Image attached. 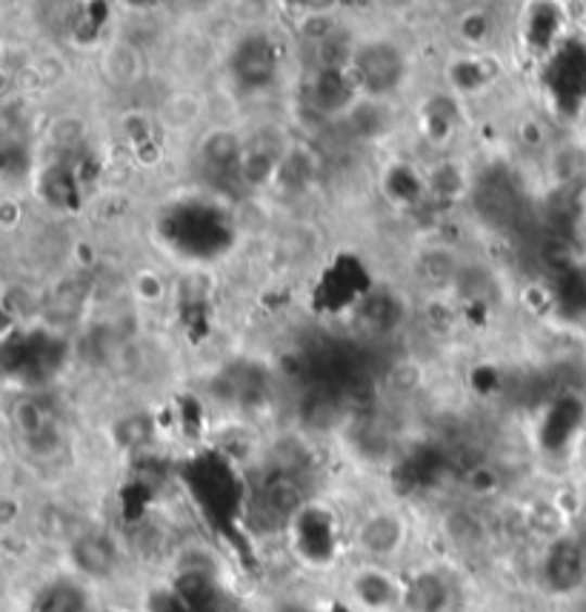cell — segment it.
Returning a JSON list of instances; mask_svg holds the SVG:
<instances>
[{
  "label": "cell",
  "instance_id": "cell-1",
  "mask_svg": "<svg viewBox=\"0 0 586 612\" xmlns=\"http://www.w3.org/2000/svg\"><path fill=\"white\" fill-rule=\"evenodd\" d=\"M286 550L292 552L295 564H301L309 573H327L337 566L344 547L349 541L344 521L327 501L309 498L283 526Z\"/></svg>",
  "mask_w": 586,
  "mask_h": 612
},
{
  "label": "cell",
  "instance_id": "cell-2",
  "mask_svg": "<svg viewBox=\"0 0 586 612\" xmlns=\"http://www.w3.org/2000/svg\"><path fill=\"white\" fill-rule=\"evenodd\" d=\"M412 524L395 507H372L349 530V547L358 561L392 564L409 550Z\"/></svg>",
  "mask_w": 586,
  "mask_h": 612
},
{
  "label": "cell",
  "instance_id": "cell-3",
  "mask_svg": "<svg viewBox=\"0 0 586 612\" xmlns=\"http://www.w3.org/2000/svg\"><path fill=\"white\" fill-rule=\"evenodd\" d=\"M341 587L358 612H407V575L395 573L392 564L355 561Z\"/></svg>",
  "mask_w": 586,
  "mask_h": 612
},
{
  "label": "cell",
  "instance_id": "cell-4",
  "mask_svg": "<svg viewBox=\"0 0 586 612\" xmlns=\"http://www.w3.org/2000/svg\"><path fill=\"white\" fill-rule=\"evenodd\" d=\"M540 584L549 596L572 598L584 596L586 589V541L578 535H558L547 544L538 564Z\"/></svg>",
  "mask_w": 586,
  "mask_h": 612
},
{
  "label": "cell",
  "instance_id": "cell-5",
  "mask_svg": "<svg viewBox=\"0 0 586 612\" xmlns=\"http://www.w3.org/2000/svg\"><path fill=\"white\" fill-rule=\"evenodd\" d=\"M120 570V544L106 530H87L66 544V573L89 584L115 578Z\"/></svg>",
  "mask_w": 586,
  "mask_h": 612
},
{
  "label": "cell",
  "instance_id": "cell-6",
  "mask_svg": "<svg viewBox=\"0 0 586 612\" xmlns=\"http://www.w3.org/2000/svg\"><path fill=\"white\" fill-rule=\"evenodd\" d=\"M92 584L63 570L61 575L49 578L31 598V612H94Z\"/></svg>",
  "mask_w": 586,
  "mask_h": 612
},
{
  "label": "cell",
  "instance_id": "cell-7",
  "mask_svg": "<svg viewBox=\"0 0 586 612\" xmlns=\"http://www.w3.org/2000/svg\"><path fill=\"white\" fill-rule=\"evenodd\" d=\"M455 587L438 570H418L407 575V612H449Z\"/></svg>",
  "mask_w": 586,
  "mask_h": 612
},
{
  "label": "cell",
  "instance_id": "cell-8",
  "mask_svg": "<svg viewBox=\"0 0 586 612\" xmlns=\"http://www.w3.org/2000/svg\"><path fill=\"white\" fill-rule=\"evenodd\" d=\"M272 612H323L315 604H306V601H283V604L275 607Z\"/></svg>",
  "mask_w": 586,
  "mask_h": 612
},
{
  "label": "cell",
  "instance_id": "cell-9",
  "mask_svg": "<svg viewBox=\"0 0 586 612\" xmlns=\"http://www.w3.org/2000/svg\"><path fill=\"white\" fill-rule=\"evenodd\" d=\"M566 612H586V592H584V596H578V598H572L570 610H566Z\"/></svg>",
  "mask_w": 586,
  "mask_h": 612
},
{
  "label": "cell",
  "instance_id": "cell-10",
  "mask_svg": "<svg viewBox=\"0 0 586 612\" xmlns=\"http://www.w3.org/2000/svg\"><path fill=\"white\" fill-rule=\"evenodd\" d=\"M94 612H132V610H120V607H98Z\"/></svg>",
  "mask_w": 586,
  "mask_h": 612
}]
</instances>
